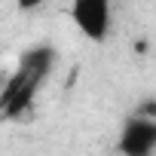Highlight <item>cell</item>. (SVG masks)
Returning a JSON list of instances; mask_svg holds the SVG:
<instances>
[{"instance_id":"cell-1","label":"cell","mask_w":156,"mask_h":156,"mask_svg":"<svg viewBox=\"0 0 156 156\" xmlns=\"http://www.w3.org/2000/svg\"><path fill=\"white\" fill-rule=\"evenodd\" d=\"M52 64H55V52L49 46H37V49L22 55L19 70L9 76V83L3 86V95H0V110H3V116L19 119L31 107V101L37 95V86L46 80Z\"/></svg>"},{"instance_id":"cell-2","label":"cell","mask_w":156,"mask_h":156,"mask_svg":"<svg viewBox=\"0 0 156 156\" xmlns=\"http://www.w3.org/2000/svg\"><path fill=\"white\" fill-rule=\"evenodd\" d=\"M70 19L92 43H101L110 31V0H73Z\"/></svg>"},{"instance_id":"cell-3","label":"cell","mask_w":156,"mask_h":156,"mask_svg":"<svg viewBox=\"0 0 156 156\" xmlns=\"http://www.w3.org/2000/svg\"><path fill=\"white\" fill-rule=\"evenodd\" d=\"M156 150V119L132 116L119 135V153L122 156H150Z\"/></svg>"},{"instance_id":"cell-4","label":"cell","mask_w":156,"mask_h":156,"mask_svg":"<svg viewBox=\"0 0 156 156\" xmlns=\"http://www.w3.org/2000/svg\"><path fill=\"white\" fill-rule=\"evenodd\" d=\"M138 116H147V119H156V101H144L138 107Z\"/></svg>"},{"instance_id":"cell-5","label":"cell","mask_w":156,"mask_h":156,"mask_svg":"<svg viewBox=\"0 0 156 156\" xmlns=\"http://www.w3.org/2000/svg\"><path fill=\"white\" fill-rule=\"evenodd\" d=\"M19 3V9H25V12H31V9H37V6H43V0H16Z\"/></svg>"},{"instance_id":"cell-6","label":"cell","mask_w":156,"mask_h":156,"mask_svg":"<svg viewBox=\"0 0 156 156\" xmlns=\"http://www.w3.org/2000/svg\"><path fill=\"white\" fill-rule=\"evenodd\" d=\"M135 52H147V40H138L135 43Z\"/></svg>"}]
</instances>
